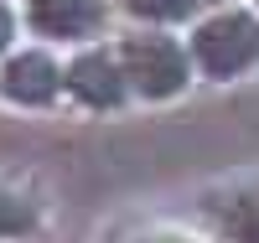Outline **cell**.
Wrapping results in <instances>:
<instances>
[{"mask_svg": "<svg viewBox=\"0 0 259 243\" xmlns=\"http://www.w3.org/2000/svg\"><path fill=\"white\" fill-rule=\"evenodd\" d=\"M21 31H26V21H21V6L0 0V62H6V57L21 47Z\"/></svg>", "mask_w": 259, "mask_h": 243, "instance_id": "cell-10", "label": "cell"}, {"mask_svg": "<svg viewBox=\"0 0 259 243\" xmlns=\"http://www.w3.org/2000/svg\"><path fill=\"white\" fill-rule=\"evenodd\" d=\"M254 11H259V0H254Z\"/></svg>", "mask_w": 259, "mask_h": 243, "instance_id": "cell-11", "label": "cell"}, {"mask_svg": "<svg viewBox=\"0 0 259 243\" xmlns=\"http://www.w3.org/2000/svg\"><path fill=\"white\" fill-rule=\"evenodd\" d=\"M124 78L135 104H171L197 83V62H192L187 36L177 31H150V26H130L124 36H114Z\"/></svg>", "mask_w": 259, "mask_h": 243, "instance_id": "cell-1", "label": "cell"}, {"mask_svg": "<svg viewBox=\"0 0 259 243\" xmlns=\"http://www.w3.org/2000/svg\"><path fill=\"white\" fill-rule=\"evenodd\" d=\"M197 223L212 243H259V176L207 186L197 197Z\"/></svg>", "mask_w": 259, "mask_h": 243, "instance_id": "cell-6", "label": "cell"}, {"mask_svg": "<svg viewBox=\"0 0 259 243\" xmlns=\"http://www.w3.org/2000/svg\"><path fill=\"white\" fill-rule=\"evenodd\" d=\"M57 99H68V57H57L41 41H21L0 62V104H11V109H52Z\"/></svg>", "mask_w": 259, "mask_h": 243, "instance_id": "cell-4", "label": "cell"}, {"mask_svg": "<svg viewBox=\"0 0 259 243\" xmlns=\"http://www.w3.org/2000/svg\"><path fill=\"white\" fill-rule=\"evenodd\" d=\"M114 0H21V21H26V36H36L41 47H94V41H109L114 26Z\"/></svg>", "mask_w": 259, "mask_h": 243, "instance_id": "cell-3", "label": "cell"}, {"mask_svg": "<svg viewBox=\"0 0 259 243\" xmlns=\"http://www.w3.org/2000/svg\"><path fill=\"white\" fill-rule=\"evenodd\" d=\"M36 228H41V197L16 181H0V243H21Z\"/></svg>", "mask_w": 259, "mask_h": 243, "instance_id": "cell-8", "label": "cell"}, {"mask_svg": "<svg viewBox=\"0 0 259 243\" xmlns=\"http://www.w3.org/2000/svg\"><path fill=\"white\" fill-rule=\"evenodd\" d=\"M119 243H212V238H197V233H187V228H171V223H150L140 233H130Z\"/></svg>", "mask_w": 259, "mask_h": 243, "instance_id": "cell-9", "label": "cell"}, {"mask_svg": "<svg viewBox=\"0 0 259 243\" xmlns=\"http://www.w3.org/2000/svg\"><path fill=\"white\" fill-rule=\"evenodd\" d=\"M192 62H197V78L207 83H233L259 68V11L254 0H233L218 6L212 16H202L197 26L187 31Z\"/></svg>", "mask_w": 259, "mask_h": 243, "instance_id": "cell-2", "label": "cell"}, {"mask_svg": "<svg viewBox=\"0 0 259 243\" xmlns=\"http://www.w3.org/2000/svg\"><path fill=\"white\" fill-rule=\"evenodd\" d=\"M68 99H73L78 109H89V114H114V109L135 104L114 36H109V41H94V47L68 52Z\"/></svg>", "mask_w": 259, "mask_h": 243, "instance_id": "cell-5", "label": "cell"}, {"mask_svg": "<svg viewBox=\"0 0 259 243\" xmlns=\"http://www.w3.org/2000/svg\"><path fill=\"white\" fill-rule=\"evenodd\" d=\"M218 6H233V0H114V11L130 26H150V31H177V26L192 31Z\"/></svg>", "mask_w": 259, "mask_h": 243, "instance_id": "cell-7", "label": "cell"}]
</instances>
